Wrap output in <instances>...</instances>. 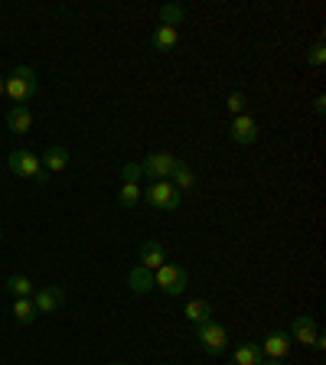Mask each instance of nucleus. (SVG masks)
<instances>
[{
	"label": "nucleus",
	"instance_id": "nucleus-1",
	"mask_svg": "<svg viewBox=\"0 0 326 365\" xmlns=\"http://www.w3.org/2000/svg\"><path fill=\"white\" fill-rule=\"evenodd\" d=\"M36 88H39L36 72H33L30 66H16L7 76V91H4V95H7L14 105H26V101L36 95Z\"/></svg>",
	"mask_w": 326,
	"mask_h": 365
},
{
	"label": "nucleus",
	"instance_id": "nucleus-2",
	"mask_svg": "<svg viewBox=\"0 0 326 365\" xmlns=\"http://www.w3.org/2000/svg\"><path fill=\"white\" fill-rule=\"evenodd\" d=\"M141 199H144L147 205H153V209H163V212H176V209H180L183 192L176 190L170 180H160V182H151V190L141 192Z\"/></svg>",
	"mask_w": 326,
	"mask_h": 365
},
{
	"label": "nucleus",
	"instance_id": "nucleus-3",
	"mask_svg": "<svg viewBox=\"0 0 326 365\" xmlns=\"http://www.w3.org/2000/svg\"><path fill=\"white\" fill-rule=\"evenodd\" d=\"M196 342L199 349L209 352V356H222L228 346V329L222 323H215V319H205V323L196 327Z\"/></svg>",
	"mask_w": 326,
	"mask_h": 365
},
{
	"label": "nucleus",
	"instance_id": "nucleus-4",
	"mask_svg": "<svg viewBox=\"0 0 326 365\" xmlns=\"http://www.w3.org/2000/svg\"><path fill=\"white\" fill-rule=\"evenodd\" d=\"M153 287H160L167 297L186 294V271H183L180 264H170V261H163V264L153 271Z\"/></svg>",
	"mask_w": 326,
	"mask_h": 365
},
{
	"label": "nucleus",
	"instance_id": "nucleus-5",
	"mask_svg": "<svg viewBox=\"0 0 326 365\" xmlns=\"http://www.w3.org/2000/svg\"><path fill=\"white\" fill-rule=\"evenodd\" d=\"M7 167H10V173L23 176V180H36V182L46 180V170H43V163H39V157L33 150H14L7 157Z\"/></svg>",
	"mask_w": 326,
	"mask_h": 365
},
{
	"label": "nucleus",
	"instance_id": "nucleus-6",
	"mask_svg": "<svg viewBox=\"0 0 326 365\" xmlns=\"http://www.w3.org/2000/svg\"><path fill=\"white\" fill-rule=\"evenodd\" d=\"M176 160H180V157H173V153H167V150L147 153V157L141 160V176H151L153 182L170 180V173H173V167H176Z\"/></svg>",
	"mask_w": 326,
	"mask_h": 365
},
{
	"label": "nucleus",
	"instance_id": "nucleus-7",
	"mask_svg": "<svg viewBox=\"0 0 326 365\" xmlns=\"http://www.w3.org/2000/svg\"><path fill=\"white\" fill-rule=\"evenodd\" d=\"M30 300H33V307H36V313H56L66 304V290H62L59 284H53V287H36Z\"/></svg>",
	"mask_w": 326,
	"mask_h": 365
},
{
	"label": "nucleus",
	"instance_id": "nucleus-8",
	"mask_svg": "<svg viewBox=\"0 0 326 365\" xmlns=\"http://www.w3.org/2000/svg\"><path fill=\"white\" fill-rule=\"evenodd\" d=\"M290 346H294V339H290V333H284V329H271V333L261 339V352H265L268 359H277V362H284V359L290 356Z\"/></svg>",
	"mask_w": 326,
	"mask_h": 365
},
{
	"label": "nucleus",
	"instance_id": "nucleus-9",
	"mask_svg": "<svg viewBox=\"0 0 326 365\" xmlns=\"http://www.w3.org/2000/svg\"><path fill=\"white\" fill-rule=\"evenodd\" d=\"M228 140H235V144H255V140H258V121H255L251 114L232 118V124H228Z\"/></svg>",
	"mask_w": 326,
	"mask_h": 365
},
{
	"label": "nucleus",
	"instance_id": "nucleus-10",
	"mask_svg": "<svg viewBox=\"0 0 326 365\" xmlns=\"http://www.w3.org/2000/svg\"><path fill=\"white\" fill-rule=\"evenodd\" d=\"M163 261H167V248H163L157 238H147V242L141 245V267H147V271H157Z\"/></svg>",
	"mask_w": 326,
	"mask_h": 365
},
{
	"label": "nucleus",
	"instance_id": "nucleus-11",
	"mask_svg": "<svg viewBox=\"0 0 326 365\" xmlns=\"http://www.w3.org/2000/svg\"><path fill=\"white\" fill-rule=\"evenodd\" d=\"M317 319L313 317H297L294 323H290V339H297V342H304V346H313V339H317Z\"/></svg>",
	"mask_w": 326,
	"mask_h": 365
},
{
	"label": "nucleus",
	"instance_id": "nucleus-12",
	"mask_svg": "<svg viewBox=\"0 0 326 365\" xmlns=\"http://www.w3.org/2000/svg\"><path fill=\"white\" fill-rule=\"evenodd\" d=\"M170 180H173V186H176L180 192H193V190L199 186V176L193 173L190 163H186L183 157L176 160V167H173V173H170Z\"/></svg>",
	"mask_w": 326,
	"mask_h": 365
},
{
	"label": "nucleus",
	"instance_id": "nucleus-13",
	"mask_svg": "<svg viewBox=\"0 0 326 365\" xmlns=\"http://www.w3.org/2000/svg\"><path fill=\"white\" fill-rule=\"evenodd\" d=\"M30 128H33V114H30V108L26 105H14L7 111V130L10 134H30Z\"/></svg>",
	"mask_w": 326,
	"mask_h": 365
},
{
	"label": "nucleus",
	"instance_id": "nucleus-14",
	"mask_svg": "<svg viewBox=\"0 0 326 365\" xmlns=\"http://www.w3.org/2000/svg\"><path fill=\"white\" fill-rule=\"evenodd\" d=\"M39 163H43L46 173H59V170L68 167V150L66 147H49V150L39 157Z\"/></svg>",
	"mask_w": 326,
	"mask_h": 365
},
{
	"label": "nucleus",
	"instance_id": "nucleus-15",
	"mask_svg": "<svg viewBox=\"0 0 326 365\" xmlns=\"http://www.w3.org/2000/svg\"><path fill=\"white\" fill-rule=\"evenodd\" d=\"M261 362H265L261 342H242L235 349V365H261Z\"/></svg>",
	"mask_w": 326,
	"mask_h": 365
},
{
	"label": "nucleus",
	"instance_id": "nucleus-16",
	"mask_svg": "<svg viewBox=\"0 0 326 365\" xmlns=\"http://www.w3.org/2000/svg\"><path fill=\"white\" fill-rule=\"evenodd\" d=\"M128 287L134 290V294H147V290L153 287V271H147V267L137 264L134 271H128Z\"/></svg>",
	"mask_w": 326,
	"mask_h": 365
},
{
	"label": "nucleus",
	"instance_id": "nucleus-17",
	"mask_svg": "<svg viewBox=\"0 0 326 365\" xmlns=\"http://www.w3.org/2000/svg\"><path fill=\"white\" fill-rule=\"evenodd\" d=\"M176 43H180V33H176L173 26H157V30H153V49L170 53V49H176Z\"/></svg>",
	"mask_w": 326,
	"mask_h": 365
},
{
	"label": "nucleus",
	"instance_id": "nucleus-18",
	"mask_svg": "<svg viewBox=\"0 0 326 365\" xmlns=\"http://www.w3.org/2000/svg\"><path fill=\"white\" fill-rule=\"evenodd\" d=\"M36 317H39V313H36V307H33L30 297H16V300H14V319H16V323H20V327H30Z\"/></svg>",
	"mask_w": 326,
	"mask_h": 365
},
{
	"label": "nucleus",
	"instance_id": "nucleus-19",
	"mask_svg": "<svg viewBox=\"0 0 326 365\" xmlns=\"http://www.w3.org/2000/svg\"><path fill=\"white\" fill-rule=\"evenodd\" d=\"M186 319H193V323H205V319H213V304H209V300H190V304H186Z\"/></svg>",
	"mask_w": 326,
	"mask_h": 365
},
{
	"label": "nucleus",
	"instance_id": "nucleus-20",
	"mask_svg": "<svg viewBox=\"0 0 326 365\" xmlns=\"http://www.w3.org/2000/svg\"><path fill=\"white\" fill-rule=\"evenodd\" d=\"M186 20V10L180 7V4H163V7H160V26H180V23Z\"/></svg>",
	"mask_w": 326,
	"mask_h": 365
},
{
	"label": "nucleus",
	"instance_id": "nucleus-21",
	"mask_svg": "<svg viewBox=\"0 0 326 365\" xmlns=\"http://www.w3.org/2000/svg\"><path fill=\"white\" fill-rule=\"evenodd\" d=\"M7 290L14 294V300L16 297H33V281L26 277V274H14V277H7Z\"/></svg>",
	"mask_w": 326,
	"mask_h": 365
},
{
	"label": "nucleus",
	"instance_id": "nucleus-22",
	"mask_svg": "<svg viewBox=\"0 0 326 365\" xmlns=\"http://www.w3.org/2000/svg\"><path fill=\"white\" fill-rule=\"evenodd\" d=\"M137 202H141V186H137V182H124L121 190H118V205H124V209H134Z\"/></svg>",
	"mask_w": 326,
	"mask_h": 365
},
{
	"label": "nucleus",
	"instance_id": "nucleus-23",
	"mask_svg": "<svg viewBox=\"0 0 326 365\" xmlns=\"http://www.w3.org/2000/svg\"><path fill=\"white\" fill-rule=\"evenodd\" d=\"M245 105H248V95L245 91H228V98H225V108H228V114H245Z\"/></svg>",
	"mask_w": 326,
	"mask_h": 365
},
{
	"label": "nucleus",
	"instance_id": "nucleus-24",
	"mask_svg": "<svg viewBox=\"0 0 326 365\" xmlns=\"http://www.w3.org/2000/svg\"><path fill=\"white\" fill-rule=\"evenodd\" d=\"M307 62H310V66H323V62H326V46L323 43L313 46L310 53H307Z\"/></svg>",
	"mask_w": 326,
	"mask_h": 365
},
{
	"label": "nucleus",
	"instance_id": "nucleus-25",
	"mask_svg": "<svg viewBox=\"0 0 326 365\" xmlns=\"http://www.w3.org/2000/svg\"><path fill=\"white\" fill-rule=\"evenodd\" d=\"M121 176H124V182H137L141 180V163H124Z\"/></svg>",
	"mask_w": 326,
	"mask_h": 365
},
{
	"label": "nucleus",
	"instance_id": "nucleus-26",
	"mask_svg": "<svg viewBox=\"0 0 326 365\" xmlns=\"http://www.w3.org/2000/svg\"><path fill=\"white\" fill-rule=\"evenodd\" d=\"M313 108H317V114H323L326 111V98H317L313 101Z\"/></svg>",
	"mask_w": 326,
	"mask_h": 365
},
{
	"label": "nucleus",
	"instance_id": "nucleus-27",
	"mask_svg": "<svg viewBox=\"0 0 326 365\" xmlns=\"http://www.w3.org/2000/svg\"><path fill=\"white\" fill-rule=\"evenodd\" d=\"M7 91V76H0V95Z\"/></svg>",
	"mask_w": 326,
	"mask_h": 365
},
{
	"label": "nucleus",
	"instance_id": "nucleus-28",
	"mask_svg": "<svg viewBox=\"0 0 326 365\" xmlns=\"http://www.w3.org/2000/svg\"><path fill=\"white\" fill-rule=\"evenodd\" d=\"M261 365H281V362H277V359H265V362H261Z\"/></svg>",
	"mask_w": 326,
	"mask_h": 365
},
{
	"label": "nucleus",
	"instance_id": "nucleus-29",
	"mask_svg": "<svg viewBox=\"0 0 326 365\" xmlns=\"http://www.w3.org/2000/svg\"><path fill=\"white\" fill-rule=\"evenodd\" d=\"M114 365H124V362H114Z\"/></svg>",
	"mask_w": 326,
	"mask_h": 365
}]
</instances>
